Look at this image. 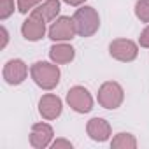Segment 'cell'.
Returning a JSON list of instances; mask_svg holds the SVG:
<instances>
[{
    "label": "cell",
    "mask_w": 149,
    "mask_h": 149,
    "mask_svg": "<svg viewBox=\"0 0 149 149\" xmlns=\"http://www.w3.org/2000/svg\"><path fill=\"white\" fill-rule=\"evenodd\" d=\"M39 112L44 119H56L61 114V100L56 95H44L39 102Z\"/></svg>",
    "instance_id": "cell-10"
},
{
    "label": "cell",
    "mask_w": 149,
    "mask_h": 149,
    "mask_svg": "<svg viewBox=\"0 0 149 149\" xmlns=\"http://www.w3.org/2000/svg\"><path fill=\"white\" fill-rule=\"evenodd\" d=\"M86 132L88 135L97 140V142H105L109 137H111V125L102 119V118H93L88 121V126H86Z\"/></svg>",
    "instance_id": "cell-11"
},
{
    "label": "cell",
    "mask_w": 149,
    "mask_h": 149,
    "mask_svg": "<svg viewBox=\"0 0 149 149\" xmlns=\"http://www.w3.org/2000/svg\"><path fill=\"white\" fill-rule=\"evenodd\" d=\"M0 32H2V44H0V47H6V44H7V40H9V33H7L6 26L0 28Z\"/></svg>",
    "instance_id": "cell-20"
},
{
    "label": "cell",
    "mask_w": 149,
    "mask_h": 149,
    "mask_svg": "<svg viewBox=\"0 0 149 149\" xmlns=\"http://www.w3.org/2000/svg\"><path fill=\"white\" fill-rule=\"evenodd\" d=\"M44 0H18V11L26 14L28 11H33L39 4H42Z\"/></svg>",
    "instance_id": "cell-17"
},
{
    "label": "cell",
    "mask_w": 149,
    "mask_h": 149,
    "mask_svg": "<svg viewBox=\"0 0 149 149\" xmlns=\"http://www.w3.org/2000/svg\"><path fill=\"white\" fill-rule=\"evenodd\" d=\"M30 74H32V79L35 81V84L40 86L42 90H53L60 83L58 65H53V63H47V61L33 63L32 68H30Z\"/></svg>",
    "instance_id": "cell-1"
},
{
    "label": "cell",
    "mask_w": 149,
    "mask_h": 149,
    "mask_svg": "<svg viewBox=\"0 0 149 149\" xmlns=\"http://www.w3.org/2000/svg\"><path fill=\"white\" fill-rule=\"evenodd\" d=\"M135 14L142 23H149V0H139L135 4Z\"/></svg>",
    "instance_id": "cell-15"
},
{
    "label": "cell",
    "mask_w": 149,
    "mask_h": 149,
    "mask_svg": "<svg viewBox=\"0 0 149 149\" xmlns=\"http://www.w3.org/2000/svg\"><path fill=\"white\" fill-rule=\"evenodd\" d=\"M76 33H77V30H76L74 18H68V16H61V18L54 19V23L49 28V39H53L54 42L70 40V39H74Z\"/></svg>",
    "instance_id": "cell-5"
},
{
    "label": "cell",
    "mask_w": 149,
    "mask_h": 149,
    "mask_svg": "<svg viewBox=\"0 0 149 149\" xmlns=\"http://www.w3.org/2000/svg\"><path fill=\"white\" fill-rule=\"evenodd\" d=\"M14 13V0H0V19H7Z\"/></svg>",
    "instance_id": "cell-16"
},
{
    "label": "cell",
    "mask_w": 149,
    "mask_h": 149,
    "mask_svg": "<svg viewBox=\"0 0 149 149\" xmlns=\"http://www.w3.org/2000/svg\"><path fill=\"white\" fill-rule=\"evenodd\" d=\"M28 76V67L25 65L23 60H9L4 67V79L6 83L16 86L21 84Z\"/></svg>",
    "instance_id": "cell-7"
},
{
    "label": "cell",
    "mask_w": 149,
    "mask_h": 149,
    "mask_svg": "<svg viewBox=\"0 0 149 149\" xmlns=\"http://www.w3.org/2000/svg\"><path fill=\"white\" fill-rule=\"evenodd\" d=\"M72 18H74V23H76L77 35L81 37H91L100 26V16L90 6H83L81 9H77Z\"/></svg>",
    "instance_id": "cell-2"
},
{
    "label": "cell",
    "mask_w": 149,
    "mask_h": 149,
    "mask_svg": "<svg viewBox=\"0 0 149 149\" xmlns=\"http://www.w3.org/2000/svg\"><path fill=\"white\" fill-rule=\"evenodd\" d=\"M53 140V128L47 123H35L30 133V144L35 149H44Z\"/></svg>",
    "instance_id": "cell-8"
},
{
    "label": "cell",
    "mask_w": 149,
    "mask_h": 149,
    "mask_svg": "<svg viewBox=\"0 0 149 149\" xmlns=\"http://www.w3.org/2000/svg\"><path fill=\"white\" fill-rule=\"evenodd\" d=\"M51 147H53V149H60V147H67V149H72V144H70L68 140H65V139H58V140H54V142L51 144Z\"/></svg>",
    "instance_id": "cell-18"
},
{
    "label": "cell",
    "mask_w": 149,
    "mask_h": 149,
    "mask_svg": "<svg viewBox=\"0 0 149 149\" xmlns=\"http://www.w3.org/2000/svg\"><path fill=\"white\" fill-rule=\"evenodd\" d=\"M139 42H140V46H142V47H149V26H147V28H144V32L140 33Z\"/></svg>",
    "instance_id": "cell-19"
},
{
    "label": "cell",
    "mask_w": 149,
    "mask_h": 149,
    "mask_svg": "<svg viewBox=\"0 0 149 149\" xmlns=\"http://www.w3.org/2000/svg\"><path fill=\"white\" fill-rule=\"evenodd\" d=\"M67 102L79 114H86V112H90L93 109V98H91L90 91L86 88H83V86L70 88L68 93H67Z\"/></svg>",
    "instance_id": "cell-4"
},
{
    "label": "cell",
    "mask_w": 149,
    "mask_h": 149,
    "mask_svg": "<svg viewBox=\"0 0 149 149\" xmlns=\"http://www.w3.org/2000/svg\"><path fill=\"white\" fill-rule=\"evenodd\" d=\"M109 53L112 58L119 61H133L139 54V47L130 39H116L109 46Z\"/></svg>",
    "instance_id": "cell-6"
},
{
    "label": "cell",
    "mask_w": 149,
    "mask_h": 149,
    "mask_svg": "<svg viewBox=\"0 0 149 149\" xmlns=\"http://www.w3.org/2000/svg\"><path fill=\"white\" fill-rule=\"evenodd\" d=\"M49 56L51 60L56 63V65H63V63H70L76 56V49L72 46L65 44V42H60V44H54L51 46L49 49Z\"/></svg>",
    "instance_id": "cell-13"
},
{
    "label": "cell",
    "mask_w": 149,
    "mask_h": 149,
    "mask_svg": "<svg viewBox=\"0 0 149 149\" xmlns=\"http://www.w3.org/2000/svg\"><path fill=\"white\" fill-rule=\"evenodd\" d=\"M21 33L26 40H32V42L40 40L46 33V21L30 14V18L26 21H23V25H21Z\"/></svg>",
    "instance_id": "cell-9"
},
{
    "label": "cell",
    "mask_w": 149,
    "mask_h": 149,
    "mask_svg": "<svg viewBox=\"0 0 149 149\" xmlns=\"http://www.w3.org/2000/svg\"><path fill=\"white\" fill-rule=\"evenodd\" d=\"M123 98H125V93H123V88L118 84V83H104L98 90V104L105 109H118L121 104H123Z\"/></svg>",
    "instance_id": "cell-3"
},
{
    "label": "cell",
    "mask_w": 149,
    "mask_h": 149,
    "mask_svg": "<svg viewBox=\"0 0 149 149\" xmlns=\"http://www.w3.org/2000/svg\"><path fill=\"white\" fill-rule=\"evenodd\" d=\"M58 13H60V0H44L42 4H39V6L32 11L33 16L40 18V19L46 21V23L54 21L56 16H58Z\"/></svg>",
    "instance_id": "cell-12"
},
{
    "label": "cell",
    "mask_w": 149,
    "mask_h": 149,
    "mask_svg": "<svg viewBox=\"0 0 149 149\" xmlns=\"http://www.w3.org/2000/svg\"><path fill=\"white\" fill-rule=\"evenodd\" d=\"M63 2L68 4V6H74V7H76V6H83L86 0H63Z\"/></svg>",
    "instance_id": "cell-21"
},
{
    "label": "cell",
    "mask_w": 149,
    "mask_h": 149,
    "mask_svg": "<svg viewBox=\"0 0 149 149\" xmlns=\"http://www.w3.org/2000/svg\"><path fill=\"white\" fill-rule=\"evenodd\" d=\"M111 146H112L114 149H135V147H137V140H135V137L130 135V133H118V135L112 139Z\"/></svg>",
    "instance_id": "cell-14"
}]
</instances>
